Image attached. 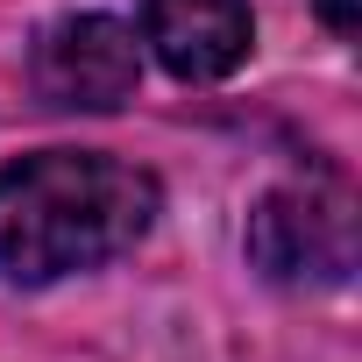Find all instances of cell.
<instances>
[{
  "label": "cell",
  "mask_w": 362,
  "mask_h": 362,
  "mask_svg": "<svg viewBox=\"0 0 362 362\" xmlns=\"http://www.w3.org/2000/svg\"><path fill=\"white\" fill-rule=\"evenodd\" d=\"M320 15H327V29H341V36H348V29L362 22V0H320Z\"/></svg>",
  "instance_id": "obj_5"
},
{
  "label": "cell",
  "mask_w": 362,
  "mask_h": 362,
  "mask_svg": "<svg viewBox=\"0 0 362 362\" xmlns=\"http://www.w3.org/2000/svg\"><path fill=\"white\" fill-rule=\"evenodd\" d=\"M156 221V177L100 149H43L0 170V277L50 284L128 256Z\"/></svg>",
  "instance_id": "obj_1"
},
{
  "label": "cell",
  "mask_w": 362,
  "mask_h": 362,
  "mask_svg": "<svg viewBox=\"0 0 362 362\" xmlns=\"http://www.w3.org/2000/svg\"><path fill=\"white\" fill-rule=\"evenodd\" d=\"M36 93L50 107H78V114H114L121 100H135L142 78V50L135 29L114 15H64L36 36Z\"/></svg>",
  "instance_id": "obj_3"
},
{
  "label": "cell",
  "mask_w": 362,
  "mask_h": 362,
  "mask_svg": "<svg viewBox=\"0 0 362 362\" xmlns=\"http://www.w3.org/2000/svg\"><path fill=\"white\" fill-rule=\"evenodd\" d=\"M249 263L270 284H341L355 270V206L334 185L270 192L249 214Z\"/></svg>",
  "instance_id": "obj_2"
},
{
  "label": "cell",
  "mask_w": 362,
  "mask_h": 362,
  "mask_svg": "<svg viewBox=\"0 0 362 362\" xmlns=\"http://www.w3.org/2000/svg\"><path fill=\"white\" fill-rule=\"evenodd\" d=\"M142 43L156 50V64L170 78L214 86L249 57L256 22H249V0H149L142 8Z\"/></svg>",
  "instance_id": "obj_4"
}]
</instances>
